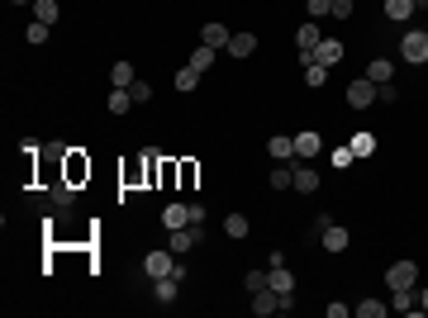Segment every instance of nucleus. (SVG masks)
<instances>
[{
    "mask_svg": "<svg viewBox=\"0 0 428 318\" xmlns=\"http://www.w3.org/2000/svg\"><path fill=\"white\" fill-rule=\"evenodd\" d=\"M195 81H200V72H195V67H181V72H176V91H195Z\"/></svg>",
    "mask_w": 428,
    "mask_h": 318,
    "instance_id": "27",
    "label": "nucleus"
},
{
    "mask_svg": "<svg viewBox=\"0 0 428 318\" xmlns=\"http://www.w3.org/2000/svg\"><path fill=\"white\" fill-rule=\"evenodd\" d=\"M128 96H133V105H148V100H153V86H148V81H133Z\"/></svg>",
    "mask_w": 428,
    "mask_h": 318,
    "instance_id": "32",
    "label": "nucleus"
},
{
    "mask_svg": "<svg viewBox=\"0 0 428 318\" xmlns=\"http://www.w3.org/2000/svg\"><path fill=\"white\" fill-rule=\"evenodd\" d=\"M366 76H371V81H376V86H385V81H390V76H395V67H390V62H385V57H376V62H371V67H366Z\"/></svg>",
    "mask_w": 428,
    "mask_h": 318,
    "instance_id": "23",
    "label": "nucleus"
},
{
    "mask_svg": "<svg viewBox=\"0 0 428 318\" xmlns=\"http://www.w3.org/2000/svg\"><path fill=\"white\" fill-rule=\"evenodd\" d=\"M271 191H295V166L290 161H276L271 166Z\"/></svg>",
    "mask_w": 428,
    "mask_h": 318,
    "instance_id": "10",
    "label": "nucleus"
},
{
    "mask_svg": "<svg viewBox=\"0 0 428 318\" xmlns=\"http://www.w3.org/2000/svg\"><path fill=\"white\" fill-rule=\"evenodd\" d=\"M267 152H271L276 161H295V138H285V133H276V138L267 143Z\"/></svg>",
    "mask_w": 428,
    "mask_h": 318,
    "instance_id": "15",
    "label": "nucleus"
},
{
    "mask_svg": "<svg viewBox=\"0 0 428 318\" xmlns=\"http://www.w3.org/2000/svg\"><path fill=\"white\" fill-rule=\"evenodd\" d=\"M33 19H38V24H48V29H53V24H57V19H62V5H57V0H33Z\"/></svg>",
    "mask_w": 428,
    "mask_h": 318,
    "instance_id": "12",
    "label": "nucleus"
},
{
    "mask_svg": "<svg viewBox=\"0 0 428 318\" xmlns=\"http://www.w3.org/2000/svg\"><path fill=\"white\" fill-rule=\"evenodd\" d=\"M309 5V19H324V15H333V0H304Z\"/></svg>",
    "mask_w": 428,
    "mask_h": 318,
    "instance_id": "34",
    "label": "nucleus"
},
{
    "mask_svg": "<svg viewBox=\"0 0 428 318\" xmlns=\"http://www.w3.org/2000/svg\"><path fill=\"white\" fill-rule=\"evenodd\" d=\"M224 233H229V238H248V233H253V228H248V219H243V214H229V219H224Z\"/></svg>",
    "mask_w": 428,
    "mask_h": 318,
    "instance_id": "20",
    "label": "nucleus"
},
{
    "mask_svg": "<svg viewBox=\"0 0 428 318\" xmlns=\"http://www.w3.org/2000/svg\"><path fill=\"white\" fill-rule=\"evenodd\" d=\"M419 309H424V314H428V285L419 290Z\"/></svg>",
    "mask_w": 428,
    "mask_h": 318,
    "instance_id": "40",
    "label": "nucleus"
},
{
    "mask_svg": "<svg viewBox=\"0 0 428 318\" xmlns=\"http://www.w3.org/2000/svg\"><path fill=\"white\" fill-rule=\"evenodd\" d=\"M348 105H352V110H371V105H376V81H371V76H352Z\"/></svg>",
    "mask_w": 428,
    "mask_h": 318,
    "instance_id": "2",
    "label": "nucleus"
},
{
    "mask_svg": "<svg viewBox=\"0 0 428 318\" xmlns=\"http://www.w3.org/2000/svg\"><path fill=\"white\" fill-rule=\"evenodd\" d=\"M243 285H248V295L267 290V271H248V276H243Z\"/></svg>",
    "mask_w": 428,
    "mask_h": 318,
    "instance_id": "33",
    "label": "nucleus"
},
{
    "mask_svg": "<svg viewBox=\"0 0 428 318\" xmlns=\"http://www.w3.org/2000/svg\"><path fill=\"white\" fill-rule=\"evenodd\" d=\"M53 200H57V205H72V200H77V191H72V181H57V186H53Z\"/></svg>",
    "mask_w": 428,
    "mask_h": 318,
    "instance_id": "31",
    "label": "nucleus"
},
{
    "mask_svg": "<svg viewBox=\"0 0 428 318\" xmlns=\"http://www.w3.org/2000/svg\"><path fill=\"white\" fill-rule=\"evenodd\" d=\"M304 81H309V86L319 91V86L329 81V67H324V62H309V67H304Z\"/></svg>",
    "mask_w": 428,
    "mask_h": 318,
    "instance_id": "30",
    "label": "nucleus"
},
{
    "mask_svg": "<svg viewBox=\"0 0 428 318\" xmlns=\"http://www.w3.org/2000/svg\"><path fill=\"white\" fill-rule=\"evenodd\" d=\"M229 38H234V33L224 29L219 19H209L205 29H200V43H205V48H214V52H224V48H229Z\"/></svg>",
    "mask_w": 428,
    "mask_h": 318,
    "instance_id": "6",
    "label": "nucleus"
},
{
    "mask_svg": "<svg viewBox=\"0 0 428 318\" xmlns=\"http://www.w3.org/2000/svg\"><path fill=\"white\" fill-rule=\"evenodd\" d=\"M10 5H33V0H10Z\"/></svg>",
    "mask_w": 428,
    "mask_h": 318,
    "instance_id": "42",
    "label": "nucleus"
},
{
    "mask_svg": "<svg viewBox=\"0 0 428 318\" xmlns=\"http://www.w3.org/2000/svg\"><path fill=\"white\" fill-rule=\"evenodd\" d=\"M190 67H195V72H209V67H214V48H205V43H200V48L190 52Z\"/></svg>",
    "mask_w": 428,
    "mask_h": 318,
    "instance_id": "25",
    "label": "nucleus"
},
{
    "mask_svg": "<svg viewBox=\"0 0 428 318\" xmlns=\"http://www.w3.org/2000/svg\"><path fill=\"white\" fill-rule=\"evenodd\" d=\"M24 38H29V43H48V24H38V19H33L29 29H24Z\"/></svg>",
    "mask_w": 428,
    "mask_h": 318,
    "instance_id": "35",
    "label": "nucleus"
},
{
    "mask_svg": "<svg viewBox=\"0 0 428 318\" xmlns=\"http://www.w3.org/2000/svg\"><path fill=\"white\" fill-rule=\"evenodd\" d=\"M133 110V96L128 91H110V114H128Z\"/></svg>",
    "mask_w": 428,
    "mask_h": 318,
    "instance_id": "26",
    "label": "nucleus"
},
{
    "mask_svg": "<svg viewBox=\"0 0 428 318\" xmlns=\"http://www.w3.org/2000/svg\"><path fill=\"white\" fill-rule=\"evenodd\" d=\"M176 290H181V280H176V276H158V280H153V295H158V304H172Z\"/></svg>",
    "mask_w": 428,
    "mask_h": 318,
    "instance_id": "16",
    "label": "nucleus"
},
{
    "mask_svg": "<svg viewBox=\"0 0 428 318\" xmlns=\"http://www.w3.org/2000/svg\"><path fill=\"white\" fill-rule=\"evenodd\" d=\"M162 223H167V228H190V205H167Z\"/></svg>",
    "mask_w": 428,
    "mask_h": 318,
    "instance_id": "18",
    "label": "nucleus"
},
{
    "mask_svg": "<svg viewBox=\"0 0 428 318\" xmlns=\"http://www.w3.org/2000/svg\"><path fill=\"white\" fill-rule=\"evenodd\" d=\"M414 10H428V0H414Z\"/></svg>",
    "mask_w": 428,
    "mask_h": 318,
    "instance_id": "41",
    "label": "nucleus"
},
{
    "mask_svg": "<svg viewBox=\"0 0 428 318\" xmlns=\"http://www.w3.org/2000/svg\"><path fill=\"white\" fill-rule=\"evenodd\" d=\"M400 57H405V62H428V29H410L405 33V38H400Z\"/></svg>",
    "mask_w": 428,
    "mask_h": 318,
    "instance_id": "1",
    "label": "nucleus"
},
{
    "mask_svg": "<svg viewBox=\"0 0 428 318\" xmlns=\"http://www.w3.org/2000/svg\"><path fill=\"white\" fill-rule=\"evenodd\" d=\"M352 157H371V147H376V138H371V133H357V138H352Z\"/></svg>",
    "mask_w": 428,
    "mask_h": 318,
    "instance_id": "28",
    "label": "nucleus"
},
{
    "mask_svg": "<svg viewBox=\"0 0 428 318\" xmlns=\"http://www.w3.org/2000/svg\"><path fill=\"white\" fill-rule=\"evenodd\" d=\"M385 15L395 19V24H405L414 15V0H385Z\"/></svg>",
    "mask_w": 428,
    "mask_h": 318,
    "instance_id": "21",
    "label": "nucleus"
},
{
    "mask_svg": "<svg viewBox=\"0 0 428 318\" xmlns=\"http://www.w3.org/2000/svg\"><path fill=\"white\" fill-rule=\"evenodd\" d=\"M333 19H352V0H333Z\"/></svg>",
    "mask_w": 428,
    "mask_h": 318,
    "instance_id": "38",
    "label": "nucleus"
},
{
    "mask_svg": "<svg viewBox=\"0 0 428 318\" xmlns=\"http://www.w3.org/2000/svg\"><path fill=\"white\" fill-rule=\"evenodd\" d=\"M348 161H352V147H338V152H333V166H338V171H343Z\"/></svg>",
    "mask_w": 428,
    "mask_h": 318,
    "instance_id": "39",
    "label": "nucleus"
},
{
    "mask_svg": "<svg viewBox=\"0 0 428 318\" xmlns=\"http://www.w3.org/2000/svg\"><path fill=\"white\" fill-rule=\"evenodd\" d=\"M385 280H390V290H419V266L414 261H395L385 271Z\"/></svg>",
    "mask_w": 428,
    "mask_h": 318,
    "instance_id": "3",
    "label": "nucleus"
},
{
    "mask_svg": "<svg viewBox=\"0 0 428 318\" xmlns=\"http://www.w3.org/2000/svg\"><path fill=\"white\" fill-rule=\"evenodd\" d=\"M295 43H300L304 52H314L319 43H324V33H319V19H309V24H300V33H295Z\"/></svg>",
    "mask_w": 428,
    "mask_h": 318,
    "instance_id": "14",
    "label": "nucleus"
},
{
    "mask_svg": "<svg viewBox=\"0 0 428 318\" xmlns=\"http://www.w3.org/2000/svg\"><path fill=\"white\" fill-rule=\"evenodd\" d=\"M290 309H295V290L290 295H276V314H290Z\"/></svg>",
    "mask_w": 428,
    "mask_h": 318,
    "instance_id": "37",
    "label": "nucleus"
},
{
    "mask_svg": "<svg viewBox=\"0 0 428 318\" xmlns=\"http://www.w3.org/2000/svg\"><path fill=\"white\" fill-rule=\"evenodd\" d=\"M195 242H200V228H172V238H167V247H172V252L181 256V252H190Z\"/></svg>",
    "mask_w": 428,
    "mask_h": 318,
    "instance_id": "7",
    "label": "nucleus"
},
{
    "mask_svg": "<svg viewBox=\"0 0 428 318\" xmlns=\"http://www.w3.org/2000/svg\"><path fill=\"white\" fill-rule=\"evenodd\" d=\"M376 100H380V105H395V86H390V81H385V86H376Z\"/></svg>",
    "mask_w": 428,
    "mask_h": 318,
    "instance_id": "36",
    "label": "nucleus"
},
{
    "mask_svg": "<svg viewBox=\"0 0 428 318\" xmlns=\"http://www.w3.org/2000/svg\"><path fill=\"white\" fill-rule=\"evenodd\" d=\"M357 309V318H385V309L390 304H380V300H362V304H352Z\"/></svg>",
    "mask_w": 428,
    "mask_h": 318,
    "instance_id": "24",
    "label": "nucleus"
},
{
    "mask_svg": "<svg viewBox=\"0 0 428 318\" xmlns=\"http://www.w3.org/2000/svg\"><path fill=\"white\" fill-rule=\"evenodd\" d=\"M253 314H262V318H267V314H276V290H257V295H253Z\"/></svg>",
    "mask_w": 428,
    "mask_h": 318,
    "instance_id": "19",
    "label": "nucleus"
},
{
    "mask_svg": "<svg viewBox=\"0 0 428 318\" xmlns=\"http://www.w3.org/2000/svg\"><path fill=\"white\" fill-rule=\"evenodd\" d=\"M314 62H324V67L333 72V67L343 62V43H338V38H324V43L314 48Z\"/></svg>",
    "mask_w": 428,
    "mask_h": 318,
    "instance_id": "8",
    "label": "nucleus"
},
{
    "mask_svg": "<svg viewBox=\"0 0 428 318\" xmlns=\"http://www.w3.org/2000/svg\"><path fill=\"white\" fill-rule=\"evenodd\" d=\"M319 238H324V252H348V228H338V223H329Z\"/></svg>",
    "mask_w": 428,
    "mask_h": 318,
    "instance_id": "11",
    "label": "nucleus"
},
{
    "mask_svg": "<svg viewBox=\"0 0 428 318\" xmlns=\"http://www.w3.org/2000/svg\"><path fill=\"white\" fill-rule=\"evenodd\" d=\"M390 309H405V314H410V309H419V290H390Z\"/></svg>",
    "mask_w": 428,
    "mask_h": 318,
    "instance_id": "22",
    "label": "nucleus"
},
{
    "mask_svg": "<svg viewBox=\"0 0 428 318\" xmlns=\"http://www.w3.org/2000/svg\"><path fill=\"white\" fill-rule=\"evenodd\" d=\"M295 191H304V195L319 191V171L309 166V161H300V166H295Z\"/></svg>",
    "mask_w": 428,
    "mask_h": 318,
    "instance_id": "17",
    "label": "nucleus"
},
{
    "mask_svg": "<svg viewBox=\"0 0 428 318\" xmlns=\"http://www.w3.org/2000/svg\"><path fill=\"white\" fill-rule=\"evenodd\" d=\"M224 52H229V57H253V52H257V33H234Z\"/></svg>",
    "mask_w": 428,
    "mask_h": 318,
    "instance_id": "9",
    "label": "nucleus"
},
{
    "mask_svg": "<svg viewBox=\"0 0 428 318\" xmlns=\"http://www.w3.org/2000/svg\"><path fill=\"white\" fill-rule=\"evenodd\" d=\"M319 152H324V138H319L314 128H300V133H295V157H304V161H314Z\"/></svg>",
    "mask_w": 428,
    "mask_h": 318,
    "instance_id": "5",
    "label": "nucleus"
},
{
    "mask_svg": "<svg viewBox=\"0 0 428 318\" xmlns=\"http://www.w3.org/2000/svg\"><path fill=\"white\" fill-rule=\"evenodd\" d=\"M81 176H91V161H81V157H67V181L77 186Z\"/></svg>",
    "mask_w": 428,
    "mask_h": 318,
    "instance_id": "29",
    "label": "nucleus"
},
{
    "mask_svg": "<svg viewBox=\"0 0 428 318\" xmlns=\"http://www.w3.org/2000/svg\"><path fill=\"white\" fill-rule=\"evenodd\" d=\"M110 81H114V91H128V86L138 81V72H133V62H124V57H119V62L110 67Z\"/></svg>",
    "mask_w": 428,
    "mask_h": 318,
    "instance_id": "13",
    "label": "nucleus"
},
{
    "mask_svg": "<svg viewBox=\"0 0 428 318\" xmlns=\"http://www.w3.org/2000/svg\"><path fill=\"white\" fill-rule=\"evenodd\" d=\"M143 271H148L153 280H158V276H172V271H176V252H172V247H167V252H148V256H143Z\"/></svg>",
    "mask_w": 428,
    "mask_h": 318,
    "instance_id": "4",
    "label": "nucleus"
}]
</instances>
